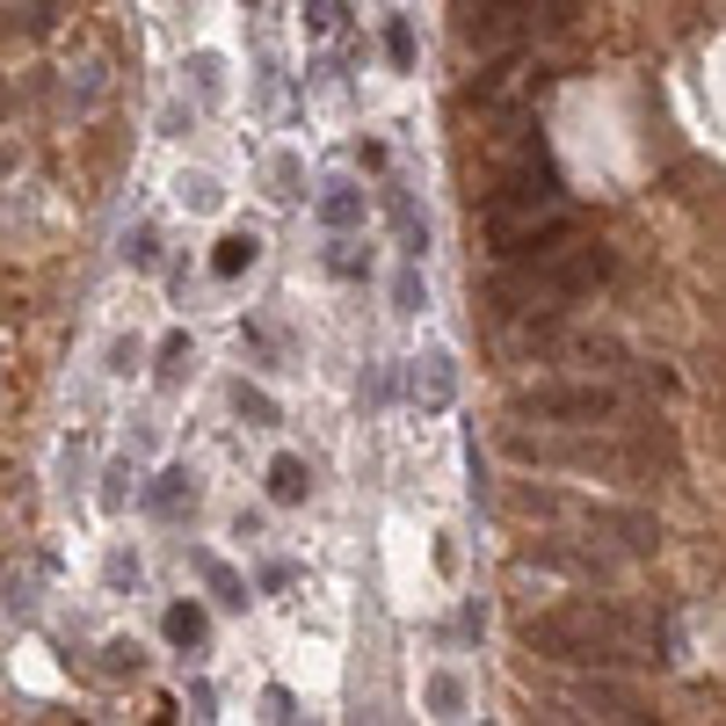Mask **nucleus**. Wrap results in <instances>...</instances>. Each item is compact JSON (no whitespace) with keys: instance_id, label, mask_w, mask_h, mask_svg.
Listing matches in <instances>:
<instances>
[{"instance_id":"nucleus-1","label":"nucleus","mask_w":726,"mask_h":726,"mask_svg":"<svg viewBox=\"0 0 726 726\" xmlns=\"http://www.w3.org/2000/svg\"><path fill=\"white\" fill-rule=\"evenodd\" d=\"M523 647H537L545 661H581V669H604V661L632 654V647H661V624H632L604 604H567V610H537L523 618Z\"/></svg>"},{"instance_id":"nucleus-2","label":"nucleus","mask_w":726,"mask_h":726,"mask_svg":"<svg viewBox=\"0 0 726 726\" xmlns=\"http://www.w3.org/2000/svg\"><path fill=\"white\" fill-rule=\"evenodd\" d=\"M545 211H559V168L545 153H523L516 168L502 174V182H494V190H487V241L494 247H509L523 233V225L531 218H545Z\"/></svg>"},{"instance_id":"nucleus-3","label":"nucleus","mask_w":726,"mask_h":726,"mask_svg":"<svg viewBox=\"0 0 726 726\" xmlns=\"http://www.w3.org/2000/svg\"><path fill=\"white\" fill-rule=\"evenodd\" d=\"M624 407L618 385L588 378V385H537V393H523V415H545V421H567V429H596V421H610Z\"/></svg>"},{"instance_id":"nucleus-4","label":"nucleus","mask_w":726,"mask_h":726,"mask_svg":"<svg viewBox=\"0 0 726 726\" xmlns=\"http://www.w3.org/2000/svg\"><path fill=\"white\" fill-rule=\"evenodd\" d=\"M516 81H523V52H516V44H502V52L480 66V81H466V103H472V109H502V95H509Z\"/></svg>"},{"instance_id":"nucleus-5","label":"nucleus","mask_w":726,"mask_h":726,"mask_svg":"<svg viewBox=\"0 0 726 726\" xmlns=\"http://www.w3.org/2000/svg\"><path fill=\"white\" fill-rule=\"evenodd\" d=\"M574 705L596 712V719H647L640 691H632V683H610V675H588L581 691H574Z\"/></svg>"},{"instance_id":"nucleus-6","label":"nucleus","mask_w":726,"mask_h":726,"mask_svg":"<svg viewBox=\"0 0 726 726\" xmlns=\"http://www.w3.org/2000/svg\"><path fill=\"white\" fill-rule=\"evenodd\" d=\"M312 494V472H306V458H277V466H269V502H306Z\"/></svg>"},{"instance_id":"nucleus-7","label":"nucleus","mask_w":726,"mask_h":726,"mask_svg":"<svg viewBox=\"0 0 726 726\" xmlns=\"http://www.w3.org/2000/svg\"><path fill=\"white\" fill-rule=\"evenodd\" d=\"M255 255H261L255 233H225L218 255H211V269H218V277H241V269H255Z\"/></svg>"},{"instance_id":"nucleus-8","label":"nucleus","mask_w":726,"mask_h":726,"mask_svg":"<svg viewBox=\"0 0 726 726\" xmlns=\"http://www.w3.org/2000/svg\"><path fill=\"white\" fill-rule=\"evenodd\" d=\"M320 218H328L334 233H349V225L363 218V196L349 190V182H328V196H320Z\"/></svg>"},{"instance_id":"nucleus-9","label":"nucleus","mask_w":726,"mask_h":726,"mask_svg":"<svg viewBox=\"0 0 726 726\" xmlns=\"http://www.w3.org/2000/svg\"><path fill=\"white\" fill-rule=\"evenodd\" d=\"M160 624H168L174 647H204V610H196V604H168V618H160Z\"/></svg>"},{"instance_id":"nucleus-10","label":"nucleus","mask_w":726,"mask_h":726,"mask_svg":"<svg viewBox=\"0 0 726 726\" xmlns=\"http://www.w3.org/2000/svg\"><path fill=\"white\" fill-rule=\"evenodd\" d=\"M182 502H196L190 472H160V487H153V509H160V516H182Z\"/></svg>"},{"instance_id":"nucleus-11","label":"nucleus","mask_w":726,"mask_h":726,"mask_svg":"<svg viewBox=\"0 0 726 726\" xmlns=\"http://www.w3.org/2000/svg\"><path fill=\"white\" fill-rule=\"evenodd\" d=\"M196 567H204V581L218 588V604H247V588H241V574L225 567V559H211V553H196Z\"/></svg>"},{"instance_id":"nucleus-12","label":"nucleus","mask_w":726,"mask_h":726,"mask_svg":"<svg viewBox=\"0 0 726 726\" xmlns=\"http://www.w3.org/2000/svg\"><path fill=\"white\" fill-rule=\"evenodd\" d=\"M415 393L429 399V407H444L450 399V356H429V371H415Z\"/></svg>"},{"instance_id":"nucleus-13","label":"nucleus","mask_w":726,"mask_h":726,"mask_svg":"<svg viewBox=\"0 0 726 726\" xmlns=\"http://www.w3.org/2000/svg\"><path fill=\"white\" fill-rule=\"evenodd\" d=\"M385 58H393L399 73L415 66V30H407V15H393V22H385Z\"/></svg>"},{"instance_id":"nucleus-14","label":"nucleus","mask_w":726,"mask_h":726,"mask_svg":"<svg viewBox=\"0 0 726 726\" xmlns=\"http://www.w3.org/2000/svg\"><path fill=\"white\" fill-rule=\"evenodd\" d=\"M233 407H241L247 421H261V429L277 421V399H269V393H255V385H233Z\"/></svg>"},{"instance_id":"nucleus-15","label":"nucleus","mask_w":726,"mask_h":726,"mask_svg":"<svg viewBox=\"0 0 726 726\" xmlns=\"http://www.w3.org/2000/svg\"><path fill=\"white\" fill-rule=\"evenodd\" d=\"M429 705L444 712V719H458V705H466V683H458V675H436V683H429Z\"/></svg>"},{"instance_id":"nucleus-16","label":"nucleus","mask_w":726,"mask_h":726,"mask_svg":"<svg viewBox=\"0 0 726 726\" xmlns=\"http://www.w3.org/2000/svg\"><path fill=\"white\" fill-rule=\"evenodd\" d=\"M124 255L139 261V269H153V255H160V241H153V233H146V225H139V233H131V247H124Z\"/></svg>"},{"instance_id":"nucleus-17","label":"nucleus","mask_w":726,"mask_h":726,"mask_svg":"<svg viewBox=\"0 0 726 726\" xmlns=\"http://www.w3.org/2000/svg\"><path fill=\"white\" fill-rule=\"evenodd\" d=\"M328 269H334V277H356V269H363V261H356V247H349V241H334V255H328Z\"/></svg>"},{"instance_id":"nucleus-18","label":"nucleus","mask_w":726,"mask_h":726,"mask_svg":"<svg viewBox=\"0 0 726 726\" xmlns=\"http://www.w3.org/2000/svg\"><path fill=\"white\" fill-rule=\"evenodd\" d=\"M52 8H58V0H30V15H22V30H52Z\"/></svg>"},{"instance_id":"nucleus-19","label":"nucleus","mask_w":726,"mask_h":726,"mask_svg":"<svg viewBox=\"0 0 726 726\" xmlns=\"http://www.w3.org/2000/svg\"><path fill=\"white\" fill-rule=\"evenodd\" d=\"M312 30H334V0H312Z\"/></svg>"}]
</instances>
